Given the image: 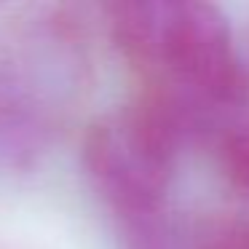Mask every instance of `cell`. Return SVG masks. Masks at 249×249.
Here are the masks:
<instances>
[{
	"label": "cell",
	"instance_id": "cell-1",
	"mask_svg": "<svg viewBox=\"0 0 249 249\" xmlns=\"http://www.w3.org/2000/svg\"><path fill=\"white\" fill-rule=\"evenodd\" d=\"M115 54L137 81L177 102L209 142L228 118L249 110V56L228 17L204 0H129L105 8Z\"/></svg>",
	"mask_w": 249,
	"mask_h": 249
},
{
	"label": "cell",
	"instance_id": "cell-2",
	"mask_svg": "<svg viewBox=\"0 0 249 249\" xmlns=\"http://www.w3.org/2000/svg\"><path fill=\"white\" fill-rule=\"evenodd\" d=\"M89 30L40 8L0 30V177L35 169L89 83Z\"/></svg>",
	"mask_w": 249,
	"mask_h": 249
},
{
	"label": "cell",
	"instance_id": "cell-3",
	"mask_svg": "<svg viewBox=\"0 0 249 249\" xmlns=\"http://www.w3.org/2000/svg\"><path fill=\"white\" fill-rule=\"evenodd\" d=\"M193 142V131L177 107L145 91H134L124 107L86 126L81 163L118 236L172 217L169 190L179 156Z\"/></svg>",
	"mask_w": 249,
	"mask_h": 249
},
{
	"label": "cell",
	"instance_id": "cell-4",
	"mask_svg": "<svg viewBox=\"0 0 249 249\" xmlns=\"http://www.w3.org/2000/svg\"><path fill=\"white\" fill-rule=\"evenodd\" d=\"M228 190L249 201V110L228 118L206 142Z\"/></svg>",
	"mask_w": 249,
	"mask_h": 249
},
{
	"label": "cell",
	"instance_id": "cell-5",
	"mask_svg": "<svg viewBox=\"0 0 249 249\" xmlns=\"http://www.w3.org/2000/svg\"><path fill=\"white\" fill-rule=\"evenodd\" d=\"M190 249H249V214H204L190 228Z\"/></svg>",
	"mask_w": 249,
	"mask_h": 249
}]
</instances>
